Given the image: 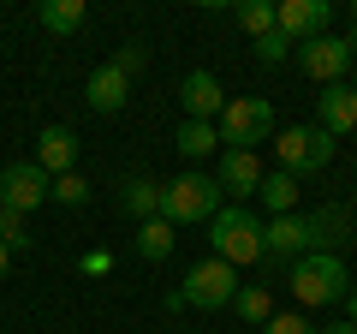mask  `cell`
<instances>
[{
    "label": "cell",
    "mask_w": 357,
    "mask_h": 334,
    "mask_svg": "<svg viewBox=\"0 0 357 334\" xmlns=\"http://www.w3.org/2000/svg\"><path fill=\"white\" fill-rule=\"evenodd\" d=\"M333 24V6L328 0H280V13H274V30L292 42H310V36H328Z\"/></svg>",
    "instance_id": "obj_10"
},
{
    "label": "cell",
    "mask_w": 357,
    "mask_h": 334,
    "mask_svg": "<svg viewBox=\"0 0 357 334\" xmlns=\"http://www.w3.org/2000/svg\"><path fill=\"white\" fill-rule=\"evenodd\" d=\"M310 215H274L262 221V263H298L310 257Z\"/></svg>",
    "instance_id": "obj_9"
},
{
    "label": "cell",
    "mask_w": 357,
    "mask_h": 334,
    "mask_svg": "<svg viewBox=\"0 0 357 334\" xmlns=\"http://www.w3.org/2000/svg\"><path fill=\"white\" fill-rule=\"evenodd\" d=\"M36 24L54 30V36H72V30L89 24V6L84 0H36Z\"/></svg>",
    "instance_id": "obj_18"
},
{
    "label": "cell",
    "mask_w": 357,
    "mask_h": 334,
    "mask_svg": "<svg viewBox=\"0 0 357 334\" xmlns=\"http://www.w3.org/2000/svg\"><path fill=\"white\" fill-rule=\"evenodd\" d=\"M345 322L357 328V293H345Z\"/></svg>",
    "instance_id": "obj_31"
},
{
    "label": "cell",
    "mask_w": 357,
    "mask_h": 334,
    "mask_svg": "<svg viewBox=\"0 0 357 334\" xmlns=\"http://www.w3.org/2000/svg\"><path fill=\"white\" fill-rule=\"evenodd\" d=\"M6 269H13V251H6V245H0V281H6Z\"/></svg>",
    "instance_id": "obj_32"
},
{
    "label": "cell",
    "mask_w": 357,
    "mask_h": 334,
    "mask_svg": "<svg viewBox=\"0 0 357 334\" xmlns=\"http://www.w3.org/2000/svg\"><path fill=\"white\" fill-rule=\"evenodd\" d=\"M321 334H357L351 322H321Z\"/></svg>",
    "instance_id": "obj_30"
},
{
    "label": "cell",
    "mask_w": 357,
    "mask_h": 334,
    "mask_svg": "<svg viewBox=\"0 0 357 334\" xmlns=\"http://www.w3.org/2000/svg\"><path fill=\"white\" fill-rule=\"evenodd\" d=\"M274 13H280V0H244V6H232V18H238L250 36H268V30H274Z\"/></svg>",
    "instance_id": "obj_22"
},
{
    "label": "cell",
    "mask_w": 357,
    "mask_h": 334,
    "mask_svg": "<svg viewBox=\"0 0 357 334\" xmlns=\"http://www.w3.org/2000/svg\"><path fill=\"white\" fill-rule=\"evenodd\" d=\"M256 197H262V209H268V221L274 215H298V180L292 173H262V185H256Z\"/></svg>",
    "instance_id": "obj_19"
},
{
    "label": "cell",
    "mask_w": 357,
    "mask_h": 334,
    "mask_svg": "<svg viewBox=\"0 0 357 334\" xmlns=\"http://www.w3.org/2000/svg\"><path fill=\"white\" fill-rule=\"evenodd\" d=\"M84 102L96 108V114H119V108L131 102V78L119 72L114 60H107V66H96V72H89V84H84Z\"/></svg>",
    "instance_id": "obj_14"
},
{
    "label": "cell",
    "mask_w": 357,
    "mask_h": 334,
    "mask_svg": "<svg viewBox=\"0 0 357 334\" xmlns=\"http://www.w3.org/2000/svg\"><path fill=\"white\" fill-rule=\"evenodd\" d=\"M178 102H185V119H203V126H215V119L227 114V90H220L215 72H185Z\"/></svg>",
    "instance_id": "obj_11"
},
{
    "label": "cell",
    "mask_w": 357,
    "mask_h": 334,
    "mask_svg": "<svg viewBox=\"0 0 357 334\" xmlns=\"http://www.w3.org/2000/svg\"><path fill=\"white\" fill-rule=\"evenodd\" d=\"M345 42H351V48H357V30H351V36H345Z\"/></svg>",
    "instance_id": "obj_33"
},
{
    "label": "cell",
    "mask_w": 357,
    "mask_h": 334,
    "mask_svg": "<svg viewBox=\"0 0 357 334\" xmlns=\"http://www.w3.org/2000/svg\"><path fill=\"white\" fill-rule=\"evenodd\" d=\"M107 269H114V257H107V251H89V257H84V275H107Z\"/></svg>",
    "instance_id": "obj_29"
},
{
    "label": "cell",
    "mask_w": 357,
    "mask_h": 334,
    "mask_svg": "<svg viewBox=\"0 0 357 334\" xmlns=\"http://www.w3.org/2000/svg\"><path fill=\"white\" fill-rule=\"evenodd\" d=\"M351 18H357V0H351Z\"/></svg>",
    "instance_id": "obj_34"
},
{
    "label": "cell",
    "mask_w": 357,
    "mask_h": 334,
    "mask_svg": "<svg viewBox=\"0 0 357 334\" xmlns=\"http://www.w3.org/2000/svg\"><path fill=\"white\" fill-rule=\"evenodd\" d=\"M30 161L48 173V180H60V173H77V131L72 126H48L36 138V155Z\"/></svg>",
    "instance_id": "obj_12"
},
{
    "label": "cell",
    "mask_w": 357,
    "mask_h": 334,
    "mask_svg": "<svg viewBox=\"0 0 357 334\" xmlns=\"http://www.w3.org/2000/svg\"><path fill=\"white\" fill-rule=\"evenodd\" d=\"M250 48H256V60H262V66H280V60H292V54H298V42L280 36V30H268V36H256Z\"/></svg>",
    "instance_id": "obj_26"
},
{
    "label": "cell",
    "mask_w": 357,
    "mask_h": 334,
    "mask_svg": "<svg viewBox=\"0 0 357 334\" xmlns=\"http://www.w3.org/2000/svg\"><path fill=\"white\" fill-rule=\"evenodd\" d=\"M0 18H6V13H0Z\"/></svg>",
    "instance_id": "obj_36"
},
{
    "label": "cell",
    "mask_w": 357,
    "mask_h": 334,
    "mask_svg": "<svg viewBox=\"0 0 357 334\" xmlns=\"http://www.w3.org/2000/svg\"><path fill=\"white\" fill-rule=\"evenodd\" d=\"M215 131H220V150H256V143L274 138V102L268 96H238L215 119Z\"/></svg>",
    "instance_id": "obj_4"
},
{
    "label": "cell",
    "mask_w": 357,
    "mask_h": 334,
    "mask_svg": "<svg viewBox=\"0 0 357 334\" xmlns=\"http://www.w3.org/2000/svg\"><path fill=\"white\" fill-rule=\"evenodd\" d=\"M292 60L328 90V84H345V72H351V42L345 36H310V42H298Z\"/></svg>",
    "instance_id": "obj_7"
},
{
    "label": "cell",
    "mask_w": 357,
    "mask_h": 334,
    "mask_svg": "<svg viewBox=\"0 0 357 334\" xmlns=\"http://www.w3.org/2000/svg\"><path fill=\"white\" fill-rule=\"evenodd\" d=\"M345 263L333 257V251H310V257H298L292 263V298L304 310H316V305H345Z\"/></svg>",
    "instance_id": "obj_3"
},
{
    "label": "cell",
    "mask_w": 357,
    "mask_h": 334,
    "mask_svg": "<svg viewBox=\"0 0 357 334\" xmlns=\"http://www.w3.org/2000/svg\"><path fill=\"white\" fill-rule=\"evenodd\" d=\"M345 239H357L351 233V215H345V209H316V215H310V245H316V251H333V257H340V245Z\"/></svg>",
    "instance_id": "obj_16"
},
{
    "label": "cell",
    "mask_w": 357,
    "mask_h": 334,
    "mask_svg": "<svg viewBox=\"0 0 357 334\" xmlns=\"http://www.w3.org/2000/svg\"><path fill=\"white\" fill-rule=\"evenodd\" d=\"M250 334H256V328H250Z\"/></svg>",
    "instance_id": "obj_37"
},
{
    "label": "cell",
    "mask_w": 357,
    "mask_h": 334,
    "mask_svg": "<svg viewBox=\"0 0 357 334\" xmlns=\"http://www.w3.org/2000/svg\"><path fill=\"white\" fill-rule=\"evenodd\" d=\"M220 209H227V191H220V180L203 173V167H191V173H178V180L161 185V221H173V227H185V221H215Z\"/></svg>",
    "instance_id": "obj_2"
},
{
    "label": "cell",
    "mask_w": 357,
    "mask_h": 334,
    "mask_svg": "<svg viewBox=\"0 0 357 334\" xmlns=\"http://www.w3.org/2000/svg\"><path fill=\"white\" fill-rule=\"evenodd\" d=\"M54 191V180L42 173L36 161H13L6 173H0V209H18V215H30V209H42Z\"/></svg>",
    "instance_id": "obj_8"
},
{
    "label": "cell",
    "mask_w": 357,
    "mask_h": 334,
    "mask_svg": "<svg viewBox=\"0 0 357 334\" xmlns=\"http://www.w3.org/2000/svg\"><path fill=\"white\" fill-rule=\"evenodd\" d=\"M262 173H268V167L256 161V150H220V167H215L220 191H232V197H256Z\"/></svg>",
    "instance_id": "obj_13"
},
{
    "label": "cell",
    "mask_w": 357,
    "mask_h": 334,
    "mask_svg": "<svg viewBox=\"0 0 357 334\" xmlns=\"http://www.w3.org/2000/svg\"><path fill=\"white\" fill-rule=\"evenodd\" d=\"M208 257L232 263V269L262 263V215L244 209V203H227L215 221H208Z\"/></svg>",
    "instance_id": "obj_1"
},
{
    "label": "cell",
    "mask_w": 357,
    "mask_h": 334,
    "mask_svg": "<svg viewBox=\"0 0 357 334\" xmlns=\"http://www.w3.org/2000/svg\"><path fill=\"white\" fill-rule=\"evenodd\" d=\"M232 310H238L244 322H256V328H262V322L274 317V298H268V286H238V298H232Z\"/></svg>",
    "instance_id": "obj_23"
},
{
    "label": "cell",
    "mask_w": 357,
    "mask_h": 334,
    "mask_svg": "<svg viewBox=\"0 0 357 334\" xmlns=\"http://www.w3.org/2000/svg\"><path fill=\"white\" fill-rule=\"evenodd\" d=\"M119 209H126L137 227H143V221H155V215H161V185L143 180V173H131V180L119 185Z\"/></svg>",
    "instance_id": "obj_17"
},
{
    "label": "cell",
    "mask_w": 357,
    "mask_h": 334,
    "mask_svg": "<svg viewBox=\"0 0 357 334\" xmlns=\"http://www.w3.org/2000/svg\"><path fill=\"white\" fill-rule=\"evenodd\" d=\"M274 161H280V173H321V167L333 161V138L321 126H286L280 138H274Z\"/></svg>",
    "instance_id": "obj_5"
},
{
    "label": "cell",
    "mask_w": 357,
    "mask_h": 334,
    "mask_svg": "<svg viewBox=\"0 0 357 334\" xmlns=\"http://www.w3.org/2000/svg\"><path fill=\"white\" fill-rule=\"evenodd\" d=\"M351 96H357V78H351Z\"/></svg>",
    "instance_id": "obj_35"
},
{
    "label": "cell",
    "mask_w": 357,
    "mask_h": 334,
    "mask_svg": "<svg viewBox=\"0 0 357 334\" xmlns=\"http://www.w3.org/2000/svg\"><path fill=\"white\" fill-rule=\"evenodd\" d=\"M0 245L6 251H30V215H18V209H0Z\"/></svg>",
    "instance_id": "obj_24"
},
{
    "label": "cell",
    "mask_w": 357,
    "mask_h": 334,
    "mask_svg": "<svg viewBox=\"0 0 357 334\" xmlns=\"http://www.w3.org/2000/svg\"><path fill=\"white\" fill-rule=\"evenodd\" d=\"M185 310H227L232 298H238V269L220 257H203L191 275H185Z\"/></svg>",
    "instance_id": "obj_6"
},
{
    "label": "cell",
    "mask_w": 357,
    "mask_h": 334,
    "mask_svg": "<svg viewBox=\"0 0 357 334\" xmlns=\"http://www.w3.org/2000/svg\"><path fill=\"white\" fill-rule=\"evenodd\" d=\"M215 150H220V131L215 126H203V119H185V126H178V155L203 161V155H215Z\"/></svg>",
    "instance_id": "obj_21"
},
{
    "label": "cell",
    "mask_w": 357,
    "mask_h": 334,
    "mask_svg": "<svg viewBox=\"0 0 357 334\" xmlns=\"http://www.w3.org/2000/svg\"><path fill=\"white\" fill-rule=\"evenodd\" d=\"M143 60H149V48H143V42H126V48L114 54V66H119L126 78H137V72H143Z\"/></svg>",
    "instance_id": "obj_28"
},
{
    "label": "cell",
    "mask_w": 357,
    "mask_h": 334,
    "mask_svg": "<svg viewBox=\"0 0 357 334\" xmlns=\"http://www.w3.org/2000/svg\"><path fill=\"white\" fill-rule=\"evenodd\" d=\"M256 334H321V328L304 317V310H274V317H268Z\"/></svg>",
    "instance_id": "obj_27"
},
{
    "label": "cell",
    "mask_w": 357,
    "mask_h": 334,
    "mask_svg": "<svg viewBox=\"0 0 357 334\" xmlns=\"http://www.w3.org/2000/svg\"><path fill=\"white\" fill-rule=\"evenodd\" d=\"M173 245H178V227H173V221L155 215V221H143V227H137V257H143V263H167V257H173Z\"/></svg>",
    "instance_id": "obj_20"
},
{
    "label": "cell",
    "mask_w": 357,
    "mask_h": 334,
    "mask_svg": "<svg viewBox=\"0 0 357 334\" xmlns=\"http://www.w3.org/2000/svg\"><path fill=\"white\" fill-rule=\"evenodd\" d=\"M48 203L84 209V203H89V180H84V173H60V180H54V191H48Z\"/></svg>",
    "instance_id": "obj_25"
},
{
    "label": "cell",
    "mask_w": 357,
    "mask_h": 334,
    "mask_svg": "<svg viewBox=\"0 0 357 334\" xmlns=\"http://www.w3.org/2000/svg\"><path fill=\"white\" fill-rule=\"evenodd\" d=\"M328 138H345L351 131L357 138V96H351V84H328L321 90V119H316Z\"/></svg>",
    "instance_id": "obj_15"
}]
</instances>
